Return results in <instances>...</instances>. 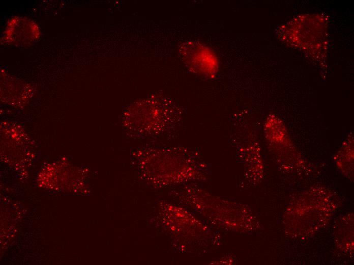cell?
Here are the masks:
<instances>
[{
  "instance_id": "6da1fadb",
  "label": "cell",
  "mask_w": 354,
  "mask_h": 265,
  "mask_svg": "<svg viewBox=\"0 0 354 265\" xmlns=\"http://www.w3.org/2000/svg\"><path fill=\"white\" fill-rule=\"evenodd\" d=\"M182 59L193 72L213 77L218 70V60L214 52L207 46L196 42L184 43L180 49Z\"/></svg>"
}]
</instances>
